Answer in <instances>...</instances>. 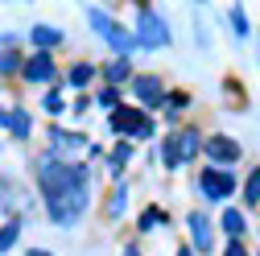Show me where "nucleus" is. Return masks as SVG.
<instances>
[{
    "label": "nucleus",
    "mask_w": 260,
    "mask_h": 256,
    "mask_svg": "<svg viewBox=\"0 0 260 256\" xmlns=\"http://www.w3.org/2000/svg\"><path fill=\"white\" fill-rule=\"evenodd\" d=\"M38 186H42V199L58 228H71L83 215V207H87V170L83 166H67L50 157V162L38 166Z\"/></svg>",
    "instance_id": "obj_1"
},
{
    "label": "nucleus",
    "mask_w": 260,
    "mask_h": 256,
    "mask_svg": "<svg viewBox=\"0 0 260 256\" xmlns=\"http://www.w3.org/2000/svg\"><path fill=\"white\" fill-rule=\"evenodd\" d=\"M166 50L170 46V29H166V21L157 17V9H149V5H141V13H137V50Z\"/></svg>",
    "instance_id": "obj_2"
},
{
    "label": "nucleus",
    "mask_w": 260,
    "mask_h": 256,
    "mask_svg": "<svg viewBox=\"0 0 260 256\" xmlns=\"http://www.w3.org/2000/svg\"><path fill=\"white\" fill-rule=\"evenodd\" d=\"M87 17H91V25H95V29H100V34L108 38V46L116 50V58H128V54L137 50V38H133V34H124V29H120V25L112 21V17H104L100 9H91Z\"/></svg>",
    "instance_id": "obj_3"
},
{
    "label": "nucleus",
    "mask_w": 260,
    "mask_h": 256,
    "mask_svg": "<svg viewBox=\"0 0 260 256\" xmlns=\"http://www.w3.org/2000/svg\"><path fill=\"white\" fill-rule=\"evenodd\" d=\"M112 128L116 133H128V137H141V141L153 137V120L145 112H137V108H116L112 112Z\"/></svg>",
    "instance_id": "obj_4"
},
{
    "label": "nucleus",
    "mask_w": 260,
    "mask_h": 256,
    "mask_svg": "<svg viewBox=\"0 0 260 256\" xmlns=\"http://www.w3.org/2000/svg\"><path fill=\"white\" fill-rule=\"evenodd\" d=\"M203 153L211 157V166H215V162H219V166H232V162H240V153H244V149H240V141H236V137L215 133V137H207V141H203Z\"/></svg>",
    "instance_id": "obj_5"
},
{
    "label": "nucleus",
    "mask_w": 260,
    "mask_h": 256,
    "mask_svg": "<svg viewBox=\"0 0 260 256\" xmlns=\"http://www.w3.org/2000/svg\"><path fill=\"white\" fill-rule=\"evenodd\" d=\"M199 190H203L211 203H219V199H227L236 190V178L227 174V170H203L199 174Z\"/></svg>",
    "instance_id": "obj_6"
},
{
    "label": "nucleus",
    "mask_w": 260,
    "mask_h": 256,
    "mask_svg": "<svg viewBox=\"0 0 260 256\" xmlns=\"http://www.w3.org/2000/svg\"><path fill=\"white\" fill-rule=\"evenodd\" d=\"M133 91H137V100L145 108H161V104H166V87H161L157 75H137L133 79Z\"/></svg>",
    "instance_id": "obj_7"
},
{
    "label": "nucleus",
    "mask_w": 260,
    "mask_h": 256,
    "mask_svg": "<svg viewBox=\"0 0 260 256\" xmlns=\"http://www.w3.org/2000/svg\"><path fill=\"white\" fill-rule=\"evenodd\" d=\"M21 75H25V83H50V79H54V58H50L46 50H38V54L21 67Z\"/></svg>",
    "instance_id": "obj_8"
},
{
    "label": "nucleus",
    "mask_w": 260,
    "mask_h": 256,
    "mask_svg": "<svg viewBox=\"0 0 260 256\" xmlns=\"http://www.w3.org/2000/svg\"><path fill=\"white\" fill-rule=\"evenodd\" d=\"M186 219H190V236H194V248H199V252H211V244H215V228H211V219H207L203 211H190Z\"/></svg>",
    "instance_id": "obj_9"
},
{
    "label": "nucleus",
    "mask_w": 260,
    "mask_h": 256,
    "mask_svg": "<svg viewBox=\"0 0 260 256\" xmlns=\"http://www.w3.org/2000/svg\"><path fill=\"white\" fill-rule=\"evenodd\" d=\"M170 141H174V153H178V166L190 162L194 153H203V133H199V128H182V133L170 137Z\"/></svg>",
    "instance_id": "obj_10"
},
{
    "label": "nucleus",
    "mask_w": 260,
    "mask_h": 256,
    "mask_svg": "<svg viewBox=\"0 0 260 256\" xmlns=\"http://www.w3.org/2000/svg\"><path fill=\"white\" fill-rule=\"evenodd\" d=\"M5 128H9V133L17 137V141H25L29 137V128H34V120H29V112H5Z\"/></svg>",
    "instance_id": "obj_11"
},
{
    "label": "nucleus",
    "mask_w": 260,
    "mask_h": 256,
    "mask_svg": "<svg viewBox=\"0 0 260 256\" xmlns=\"http://www.w3.org/2000/svg\"><path fill=\"white\" fill-rule=\"evenodd\" d=\"M50 141L58 145V153H79V149H87V141H83V137L62 133V128H50Z\"/></svg>",
    "instance_id": "obj_12"
},
{
    "label": "nucleus",
    "mask_w": 260,
    "mask_h": 256,
    "mask_svg": "<svg viewBox=\"0 0 260 256\" xmlns=\"http://www.w3.org/2000/svg\"><path fill=\"white\" fill-rule=\"evenodd\" d=\"M34 46L50 54V46H62V29H54V25H34Z\"/></svg>",
    "instance_id": "obj_13"
},
{
    "label": "nucleus",
    "mask_w": 260,
    "mask_h": 256,
    "mask_svg": "<svg viewBox=\"0 0 260 256\" xmlns=\"http://www.w3.org/2000/svg\"><path fill=\"white\" fill-rule=\"evenodd\" d=\"M104 79L116 87V83H124V79H133V67H128V58H116V62H108L104 67Z\"/></svg>",
    "instance_id": "obj_14"
},
{
    "label": "nucleus",
    "mask_w": 260,
    "mask_h": 256,
    "mask_svg": "<svg viewBox=\"0 0 260 256\" xmlns=\"http://www.w3.org/2000/svg\"><path fill=\"white\" fill-rule=\"evenodd\" d=\"M223 232L232 236V240H240V236L248 232V223H244V211H223Z\"/></svg>",
    "instance_id": "obj_15"
},
{
    "label": "nucleus",
    "mask_w": 260,
    "mask_h": 256,
    "mask_svg": "<svg viewBox=\"0 0 260 256\" xmlns=\"http://www.w3.org/2000/svg\"><path fill=\"white\" fill-rule=\"evenodd\" d=\"M91 79H95V67H91V62H79V67H71V75H67L71 87H87Z\"/></svg>",
    "instance_id": "obj_16"
},
{
    "label": "nucleus",
    "mask_w": 260,
    "mask_h": 256,
    "mask_svg": "<svg viewBox=\"0 0 260 256\" xmlns=\"http://www.w3.org/2000/svg\"><path fill=\"white\" fill-rule=\"evenodd\" d=\"M17 236H21V219H9L5 228H0V256H5V252L17 244Z\"/></svg>",
    "instance_id": "obj_17"
},
{
    "label": "nucleus",
    "mask_w": 260,
    "mask_h": 256,
    "mask_svg": "<svg viewBox=\"0 0 260 256\" xmlns=\"http://www.w3.org/2000/svg\"><path fill=\"white\" fill-rule=\"evenodd\" d=\"M128 157H133V149H128V141H120V145H116V153L108 157V170H112V174H120V170L128 166Z\"/></svg>",
    "instance_id": "obj_18"
},
{
    "label": "nucleus",
    "mask_w": 260,
    "mask_h": 256,
    "mask_svg": "<svg viewBox=\"0 0 260 256\" xmlns=\"http://www.w3.org/2000/svg\"><path fill=\"white\" fill-rule=\"evenodd\" d=\"M244 203H260V166L248 174V186H244Z\"/></svg>",
    "instance_id": "obj_19"
},
{
    "label": "nucleus",
    "mask_w": 260,
    "mask_h": 256,
    "mask_svg": "<svg viewBox=\"0 0 260 256\" xmlns=\"http://www.w3.org/2000/svg\"><path fill=\"white\" fill-rule=\"evenodd\" d=\"M95 100H100L104 108H112V112H116V108H120V91H116V87H104L100 95H95Z\"/></svg>",
    "instance_id": "obj_20"
},
{
    "label": "nucleus",
    "mask_w": 260,
    "mask_h": 256,
    "mask_svg": "<svg viewBox=\"0 0 260 256\" xmlns=\"http://www.w3.org/2000/svg\"><path fill=\"white\" fill-rule=\"evenodd\" d=\"M157 223H166V215H161L157 207H149V211L141 215V232H149V228H157Z\"/></svg>",
    "instance_id": "obj_21"
},
{
    "label": "nucleus",
    "mask_w": 260,
    "mask_h": 256,
    "mask_svg": "<svg viewBox=\"0 0 260 256\" xmlns=\"http://www.w3.org/2000/svg\"><path fill=\"white\" fill-rule=\"evenodd\" d=\"M232 25H236V34L244 38V34H248V13H244V9H232Z\"/></svg>",
    "instance_id": "obj_22"
},
{
    "label": "nucleus",
    "mask_w": 260,
    "mask_h": 256,
    "mask_svg": "<svg viewBox=\"0 0 260 256\" xmlns=\"http://www.w3.org/2000/svg\"><path fill=\"white\" fill-rule=\"evenodd\" d=\"M120 207H124V182H120V186H116V199H112V203H108V215H112V219H116V215H120Z\"/></svg>",
    "instance_id": "obj_23"
},
{
    "label": "nucleus",
    "mask_w": 260,
    "mask_h": 256,
    "mask_svg": "<svg viewBox=\"0 0 260 256\" xmlns=\"http://www.w3.org/2000/svg\"><path fill=\"white\" fill-rule=\"evenodd\" d=\"M21 67V58H17V50L13 54H0V71H17Z\"/></svg>",
    "instance_id": "obj_24"
},
{
    "label": "nucleus",
    "mask_w": 260,
    "mask_h": 256,
    "mask_svg": "<svg viewBox=\"0 0 260 256\" xmlns=\"http://www.w3.org/2000/svg\"><path fill=\"white\" fill-rule=\"evenodd\" d=\"M223 256H248V248H244V240H232L223 248Z\"/></svg>",
    "instance_id": "obj_25"
},
{
    "label": "nucleus",
    "mask_w": 260,
    "mask_h": 256,
    "mask_svg": "<svg viewBox=\"0 0 260 256\" xmlns=\"http://www.w3.org/2000/svg\"><path fill=\"white\" fill-rule=\"evenodd\" d=\"M46 108H50V112H62V95H58V91L46 95Z\"/></svg>",
    "instance_id": "obj_26"
},
{
    "label": "nucleus",
    "mask_w": 260,
    "mask_h": 256,
    "mask_svg": "<svg viewBox=\"0 0 260 256\" xmlns=\"http://www.w3.org/2000/svg\"><path fill=\"white\" fill-rule=\"evenodd\" d=\"M25 256H50V252H46V248H29Z\"/></svg>",
    "instance_id": "obj_27"
},
{
    "label": "nucleus",
    "mask_w": 260,
    "mask_h": 256,
    "mask_svg": "<svg viewBox=\"0 0 260 256\" xmlns=\"http://www.w3.org/2000/svg\"><path fill=\"white\" fill-rule=\"evenodd\" d=\"M178 256H194V248H178Z\"/></svg>",
    "instance_id": "obj_28"
},
{
    "label": "nucleus",
    "mask_w": 260,
    "mask_h": 256,
    "mask_svg": "<svg viewBox=\"0 0 260 256\" xmlns=\"http://www.w3.org/2000/svg\"><path fill=\"white\" fill-rule=\"evenodd\" d=\"M124 256H141V252H137V248H124Z\"/></svg>",
    "instance_id": "obj_29"
},
{
    "label": "nucleus",
    "mask_w": 260,
    "mask_h": 256,
    "mask_svg": "<svg viewBox=\"0 0 260 256\" xmlns=\"http://www.w3.org/2000/svg\"><path fill=\"white\" fill-rule=\"evenodd\" d=\"M0 124H5V112H0Z\"/></svg>",
    "instance_id": "obj_30"
}]
</instances>
